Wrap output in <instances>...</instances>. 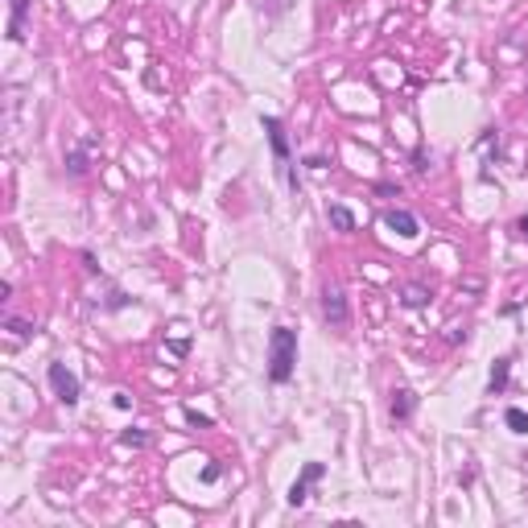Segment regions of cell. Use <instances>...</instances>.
<instances>
[{
  "instance_id": "obj_11",
  "label": "cell",
  "mask_w": 528,
  "mask_h": 528,
  "mask_svg": "<svg viewBox=\"0 0 528 528\" xmlns=\"http://www.w3.org/2000/svg\"><path fill=\"white\" fill-rule=\"evenodd\" d=\"M504 421H508V430H512V434H528V413H525V409H516V404H512V409L504 413Z\"/></svg>"
},
{
  "instance_id": "obj_6",
  "label": "cell",
  "mask_w": 528,
  "mask_h": 528,
  "mask_svg": "<svg viewBox=\"0 0 528 528\" xmlns=\"http://www.w3.org/2000/svg\"><path fill=\"white\" fill-rule=\"evenodd\" d=\"M322 475H326V467H322V462H306L302 479H298V483L289 487V504H293V508H302V504L309 499V483H318Z\"/></svg>"
},
{
  "instance_id": "obj_10",
  "label": "cell",
  "mask_w": 528,
  "mask_h": 528,
  "mask_svg": "<svg viewBox=\"0 0 528 528\" xmlns=\"http://www.w3.org/2000/svg\"><path fill=\"white\" fill-rule=\"evenodd\" d=\"M508 376H512V359H495V367H491V380H487L491 396H499L504 388H508Z\"/></svg>"
},
{
  "instance_id": "obj_12",
  "label": "cell",
  "mask_w": 528,
  "mask_h": 528,
  "mask_svg": "<svg viewBox=\"0 0 528 528\" xmlns=\"http://www.w3.org/2000/svg\"><path fill=\"white\" fill-rule=\"evenodd\" d=\"M330 223H335L339 231H355V215L347 207H330Z\"/></svg>"
},
{
  "instance_id": "obj_17",
  "label": "cell",
  "mask_w": 528,
  "mask_h": 528,
  "mask_svg": "<svg viewBox=\"0 0 528 528\" xmlns=\"http://www.w3.org/2000/svg\"><path fill=\"white\" fill-rule=\"evenodd\" d=\"M516 235H520V240H528V215H525V219H516Z\"/></svg>"
},
{
  "instance_id": "obj_3",
  "label": "cell",
  "mask_w": 528,
  "mask_h": 528,
  "mask_svg": "<svg viewBox=\"0 0 528 528\" xmlns=\"http://www.w3.org/2000/svg\"><path fill=\"white\" fill-rule=\"evenodd\" d=\"M45 376H50V388H54V396H58V400H62L66 409H71V404H79V396H83V384H79V376H75V372H71L66 363H58V359H54V363L45 367Z\"/></svg>"
},
{
  "instance_id": "obj_13",
  "label": "cell",
  "mask_w": 528,
  "mask_h": 528,
  "mask_svg": "<svg viewBox=\"0 0 528 528\" xmlns=\"http://www.w3.org/2000/svg\"><path fill=\"white\" fill-rule=\"evenodd\" d=\"M425 298H430V289H425V285H409V289H404V306H409V309L425 306Z\"/></svg>"
},
{
  "instance_id": "obj_2",
  "label": "cell",
  "mask_w": 528,
  "mask_h": 528,
  "mask_svg": "<svg viewBox=\"0 0 528 528\" xmlns=\"http://www.w3.org/2000/svg\"><path fill=\"white\" fill-rule=\"evenodd\" d=\"M261 124H264V132H268L272 157H277V174H281L285 182H289V186H293V190H298V177L289 174V166H293V161H289V136H285V124H281L277 116H264Z\"/></svg>"
},
{
  "instance_id": "obj_15",
  "label": "cell",
  "mask_w": 528,
  "mask_h": 528,
  "mask_svg": "<svg viewBox=\"0 0 528 528\" xmlns=\"http://www.w3.org/2000/svg\"><path fill=\"white\" fill-rule=\"evenodd\" d=\"M186 421H190L194 430H211V417H207V413H198V409H186Z\"/></svg>"
},
{
  "instance_id": "obj_4",
  "label": "cell",
  "mask_w": 528,
  "mask_h": 528,
  "mask_svg": "<svg viewBox=\"0 0 528 528\" xmlns=\"http://www.w3.org/2000/svg\"><path fill=\"white\" fill-rule=\"evenodd\" d=\"M322 318L330 322V330H347L351 326V309H347V293L339 285H322Z\"/></svg>"
},
{
  "instance_id": "obj_8",
  "label": "cell",
  "mask_w": 528,
  "mask_h": 528,
  "mask_svg": "<svg viewBox=\"0 0 528 528\" xmlns=\"http://www.w3.org/2000/svg\"><path fill=\"white\" fill-rule=\"evenodd\" d=\"M417 409V393L413 388H396L393 393V421H409Z\"/></svg>"
},
{
  "instance_id": "obj_7",
  "label": "cell",
  "mask_w": 528,
  "mask_h": 528,
  "mask_svg": "<svg viewBox=\"0 0 528 528\" xmlns=\"http://www.w3.org/2000/svg\"><path fill=\"white\" fill-rule=\"evenodd\" d=\"M25 21H29V0H13V17H8V42H25Z\"/></svg>"
},
{
  "instance_id": "obj_1",
  "label": "cell",
  "mask_w": 528,
  "mask_h": 528,
  "mask_svg": "<svg viewBox=\"0 0 528 528\" xmlns=\"http://www.w3.org/2000/svg\"><path fill=\"white\" fill-rule=\"evenodd\" d=\"M293 367H298V335L289 326H272V335H268V380L289 384Z\"/></svg>"
},
{
  "instance_id": "obj_14",
  "label": "cell",
  "mask_w": 528,
  "mask_h": 528,
  "mask_svg": "<svg viewBox=\"0 0 528 528\" xmlns=\"http://www.w3.org/2000/svg\"><path fill=\"white\" fill-rule=\"evenodd\" d=\"M120 441H124V446H149V434H145V430H124Z\"/></svg>"
},
{
  "instance_id": "obj_16",
  "label": "cell",
  "mask_w": 528,
  "mask_h": 528,
  "mask_svg": "<svg viewBox=\"0 0 528 528\" xmlns=\"http://www.w3.org/2000/svg\"><path fill=\"white\" fill-rule=\"evenodd\" d=\"M8 330H13L17 339H25V335H29V322H21V318H8Z\"/></svg>"
},
{
  "instance_id": "obj_9",
  "label": "cell",
  "mask_w": 528,
  "mask_h": 528,
  "mask_svg": "<svg viewBox=\"0 0 528 528\" xmlns=\"http://www.w3.org/2000/svg\"><path fill=\"white\" fill-rule=\"evenodd\" d=\"M91 149H95V140H83V145H75V149L66 153V170H71L75 177L87 174V153H91Z\"/></svg>"
},
{
  "instance_id": "obj_5",
  "label": "cell",
  "mask_w": 528,
  "mask_h": 528,
  "mask_svg": "<svg viewBox=\"0 0 528 528\" xmlns=\"http://www.w3.org/2000/svg\"><path fill=\"white\" fill-rule=\"evenodd\" d=\"M384 227L396 231V235H404V240H413V235H421V223L413 211H404V207H393V211H384Z\"/></svg>"
}]
</instances>
